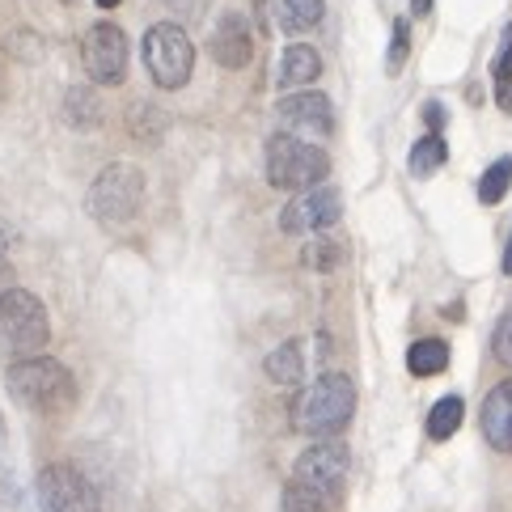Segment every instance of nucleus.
<instances>
[{"instance_id": "obj_17", "label": "nucleus", "mask_w": 512, "mask_h": 512, "mask_svg": "<svg viewBox=\"0 0 512 512\" xmlns=\"http://www.w3.org/2000/svg\"><path fill=\"white\" fill-rule=\"evenodd\" d=\"M407 369L415 377H436L449 369V343L445 339H415L407 347Z\"/></svg>"}, {"instance_id": "obj_20", "label": "nucleus", "mask_w": 512, "mask_h": 512, "mask_svg": "<svg viewBox=\"0 0 512 512\" xmlns=\"http://www.w3.org/2000/svg\"><path fill=\"white\" fill-rule=\"evenodd\" d=\"M64 119L77 127V132H94V127L102 123V102L89 94V89H68V98H64Z\"/></svg>"}, {"instance_id": "obj_22", "label": "nucleus", "mask_w": 512, "mask_h": 512, "mask_svg": "<svg viewBox=\"0 0 512 512\" xmlns=\"http://www.w3.org/2000/svg\"><path fill=\"white\" fill-rule=\"evenodd\" d=\"M508 187H512V157H496L479 178V199L487 208H496L500 199L508 195Z\"/></svg>"}, {"instance_id": "obj_14", "label": "nucleus", "mask_w": 512, "mask_h": 512, "mask_svg": "<svg viewBox=\"0 0 512 512\" xmlns=\"http://www.w3.org/2000/svg\"><path fill=\"white\" fill-rule=\"evenodd\" d=\"M483 441L496 453H512V377L483 398Z\"/></svg>"}, {"instance_id": "obj_3", "label": "nucleus", "mask_w": 512, "mask_h": 512, "mask_svg": "<svg viewBox=\"0 0 512 512\" xmlns=\"http://www.w3.org/2000/svg\"><path fill=\"white\" fill-rule=\"evenodd\" d=\"M356 415V381L347 373H322L292 402V428L309 441H335Z\"/></svg>"}, {"instance_id": "obj_16", "label": "nucleus", "mask_w": 512, "mask_h": 512, "mask_svg": "<svg viewBox=\"0 0 512 512\" xmlns=\"http://www.w3.org/2000/svg\"><path fill=\"white\" fill-rule=\"evenodd\" d=\"M263 373L267 381H276V386H301L305 381V352L297 339H288L280 347H271L267 360H263Z\"/></svg>"}, {"instance_id": "obj_11", "label": "nucleus", "mask_w": 512, "mask_h": 512, "mask_svg": "<svg viewBox=\"0 0 512 512\" xmlns=\"http://www.w3.org/2000/svg\"><path fill=\"white\" fill-rule=\"evenodd\" d=\"M276 119L284 123V132L305 136V140H326L335 132V106L318 89H297L276 102Z\"/></svg>"}, {"instance_id": "obj_2", "label": "nucleus", "mask_w": 512, "mask_h": 512, "mask_svg": "<svg viewBox=\"0 0 512 512\" xmlns=\"http://www.w3.org/2000/svg\"><path fill=\"white\" fill-rule=\"evenodd\" d=\"M5 390L17 407H26L30 415H43V419H60L77 407V377L51 356L13 360L5 373Z\"/></svg>"}, {"instance_id": "obj_4", "label": "nucleus", "mask_w": 512, "mask_h": 512, "mask_svg": "<svg viewBox=\"0 0 512 512\" xmlns=\"http://www.w3.org/2000/svg\"><path fill=\"white\" fill-rule=\"evenodd\" d=\"M331 178V157H326L322 144L292 136V132H276L267 140V182L276 191H309L318 182Z\"/></svg>"}, {"instance_id": "obj_30", "label": "nucleus", "mask_w": 512, "mask_h": 512, "mask_svg": "<svg viewBox=\"0 0 512 512\" xmlns=\"http://www.w3.org/2000/svg\"><path fill=\"white\" fill-rule=\"evenodd\" d=\"M9 246H13V229H9V225H0V254H5Z\"/></svg>"}, {"instance_id": "obj_28", "label": "nucleus", "mask_w": 512, "mask_h": 512, "mask_svg": "<svg viewBox=\"0 0 512 512\" xmlns=\"http://www.w3.org/2000/svg\"><path fill=\"white\" fill-rule=\"evenodd\" d=\"M500 271L512 276V233H508V246H504V259H500Z\"/></svg>"}, {"instance_id": "obj_25", "label": "nucleus", "mask_w": 512, "mask_h": 512, "mask_svg": "<svg viewBox=\"0 0 512 512\" xmlns=\"http://www.w3.org/2000/svg\"><path fill=\"white\" fill-rule=\"evenodd\" d=\"M491 347H496V360L512 369V309L496 322V335H491Z\"/></svg>"}, {"instance_id": "obj_7", "label": "nucleus", "mask_w": 512, "mask_h": 512, "mask_svg": "<svg viewBox=\"0 0 512 512\" xmlns=\"http://www.w3.org/2000/svg\"><path fill=\"white\" fill-rule=\"evenodd\" d=\"M144 68L157 89H182L195 72V43L178 22H157L144 30Z\"/></svg>"}, {"instance_id": "obj_29", "label": "nucleus", "mask_w": 512, "mask_h": 512, "mask_svg": "<svg viewBox=\"0 0 512 512\" xmlns=\"http://www.w3.org/2000/svg\"><path fill=\"white\" fill-rule=\"evenodd\" d=\"M411 13L415 17H428L432 13V0H411Z\"/></svg>"}, {"instance_id": "obj_6", "label": "nucleus", "mask_w": 512, "mask_h": 512, "mask_svg": "<svg viewBox=\"0 0 512 512\" xmlns=\"http://www.w3.org/2000/svg\"><path fill=\"white\" fill-rule=\"evenodd\" d=\"M47 339H51L47 305L30 288L0 292V356H13V360L39 356Z\"/></svg>"}, {"instance_id": "obj_21", "label": "nucleus", "mask_w": 512, "mask_h": 512, "mask_svg": "<svg viewBox=\"0 0 512 512\" xmlns=\"http://www.w3.org/2000/svg\"><path fill=\"white\" fill-rule=\"evenodd\" d=\"M462 419H466V402L457 394H449L428 411V436L432 441H449V436L462 428Z\"/></svg>"}, {"instance_id": "obj_10", "label": "nucleus", "mask_w": 512, "mask_h": 512, "mask_svg": "<svg viewBox=\"0 0 512 512\" xmlns=\"http://www.w3.org/2000/svg\"><path fill=\"white\" fill-rule=\"evenodd\" d=\"M127 34L115 22H94L81 39V64L94 85H123L127 77Z\"/></svg>"}, {"instance_id": "obj_31", "label": "nucleus", "mask_w": 512, "mask_h": 512, "mask_svg": "<svg viewBox=\"0 0 512 512\" xmlns=\"http://www.w3.org/2000/svg\"><path fill=\"white\" fill-rule=\"evenodd\" d=\"M5 449H9V428H5V415H0V457H5Z\"/></svg>"}, {"instance_id": "obj_1", "label": "nucleus", "mask_w": 512, "mask_h": 512, "mask_svg": "<svg viewBox=\"0 0 512 512\" xmlns=\"http://www.w3.org/2000/svg\"><path fill=\"white\" fill-rule=\"evenodd\" d=\"M347 445L339 441H314L297 462L292 479L280 491V512H335L347 496Z\"/></svg>"}, {"instance_id": "obj_8", "label": "nucleus", "mask_w": 512, "mask_h": 512, "mask_svg": "<svg viewBox=\"0 0 512 512\" xmlns=\"http://www.w3.org/2000/svg\"><path fill=\"white\" fill-rule=\"evenodd\" d=\"M39 508L43 512H102V496L81 466L51 462L39 474Z\"/></svg>"}, {"instance_id": "obj_9", "label": "nucleus", "mask_w": 512, "mask_h": 512, "mask_svg": "<svg viewBox=\"0 0 512 512\" xmlns=\"http://www.w3.org/2000/svg\"><path fill=\"white\" fill-rule=\"evenodd\" d=\"M339 216H343L339 187L318 182V187H309V191H297L280 208V229L288 237H314V233H326L331 225H339Z\"/></svg>"}, {"instance_id": "obj_27", "label": "nucleus", "mask_w": 512, "mask_h": 512, "mask_svg": "<svg viewBox=\"0 0 512 512\" xmlns=\"http://www.w3.org/2000/svg\"><path fill=\"white\" fill-rule=\"evenodd\" d=\"M170 5H174L182 17H199V13H204V0H170Z\"/></svg>"}, {"instance_id": "obj_23", "label": "nucleus", "mask_w": 512, "mask_h": 512, "mask_svg": "<svg viewBox=\"0 0 512 512\" xmlns=\"http://www.w3.org/2000/svg\"><path fill=\"white\" fill-rule=\"evenodd\" d=\"M339 259H343V246L331 242V237H322V233L309 237L305 250H301V263L314 267V271H331V267H339Z\"/></svg>"}, {"instance_id": "obj_5", "label": "nucleus", "mask_w": 512, "mask_h": 512, "mask_svg": "<svg viewBox=\"0 0 512 512\" xmlns=\"http://www.w3.org/2000/svg\"><path fill=\"white\" fill-rule=\"evenodd\" d=\"M144 191L149 187H144V170L140 166H132V161H111V166L94 178V187H89L85 208L102 229H123V225H132L140 216Z\"/></svg>"}, {"instance_id": "obj_12", "label": "nucleus", "mask_w": 512, "mask_h": 512, "mask_svg": "<svg viewBox=\"0 0 512 512\" xmlns=\"http://www.w3.org/2000/svg\"><path fill=\"white\" fill-rule=\"evenodd\" d=\"M208 47H212V60L221 64V68L242 72V68L254 60V30H250V22H246V13H237V9L221 13V22L212 26Z\"/></svg>"}, {"instance_id": "obj_18", "label": "nucleus", "mask_w": 512, "mask_h": 512, "mask_svg": "<svg viewBox=\"0 0 512 512\" xmlns=\"http://www.w3.org/2000/svg\"><path fill=\"white\" fill-rule=\"evenodd\" d=\"M445 161H449V144H445L441 132H428V136H419L411 144V174L415 178H432Z\"/></svg>"}, {"instance_id": "obj_24", "label": "nucleus", "mask_w": 512, "mask_h": 512, "mask_svg": "<svg viewBox=\"0 0 512 512\" xmlns=\"http://www.w3.org/2000/svg\"><path fill=\"white\" fill-rule=\"evenodd\" d=\"M407 56H411V26H407V17H398V22H394V39H390V60H386L390 77H398L402 64H407Z\"/></svg>"}, {"instance_id": "obj_33", "label": "nucleus", "mask_w": 512, "mask_h": 512, "mask_svg": "<svg viewBox=\"0 0 512 512\" xmlns=\"http://www.w3.org/2000/svg\"><path fill=\"white\" fill-rule=\"evenodd\" d=\"M64 5H77V0H64Z\"/></svg>"}, {"instance_id": "obj_13", "label": "nucleus", "mask_w": 512, "mask_h": 512, "mask_svg": "<svg viewBox=\"0 0 512 512\" xmlns=\"http://www.w3.org/2000/svg\"><path fill=\"white\" fill-rule=\"evenodd\" d=\"M263 13V22L280 34H305L322 22L326 0H254Z\"/></svg>"}, {"instance_id": "obj_32", "label": "nucleus", "mask_w": 512, "mask_h": 512, "mask_svg": "<svg viewBox=\"0 0 512 512\" xmlns=\"http://www.w3.org/2000/svg\"><path fill=\"white\" fill-rule=\"evenodd\" d=\"M119 5V0H98V9H115Z\"/></svg>"}, {"instance_id": "obj_26", "label": "nucleus", "mask_w": 512, "mask_h": 512, "mask_svg": "<svg viewBox=\"0 0 512 512\" xmlns=\"http://www.w3.org/2000/svg\"><path fill=\"white\" fill-rule=\"evenodd\" d=\"M424 119H428L432 132H441V127H445V111H441V102H428V106H424Z\"/></svg>"}, {"instance_id": "obj_19", "label": "nucleus", "mask_w": 512, "mask_h": 512, "mask_svg": "<svg viewBox=\"0 0 512 512\" xmlns=\"http://www.w3.org/2000/svg\"><path fill=\"white\" fill-rule=\"evenodd\" d=\"M491 81H496V106L512 115V22L500 30V51L491 60Z\"/></svg>"}, {"instance_id": "obj_15", "label": "nucleus", "mask_w": 512, "mask_h": 512, "mask_svg": "<svg viewBox=\"0 0 512 512\" xmlns=\"http://www.w3.org/2000/svg\"><path fill=\"white\" fill-rule=\"evenodd\" d=\"M322 77V56L309 43H292L284 47L280 68H276V81L280 89H301V85H314Z\"/></svg>"}]
</instances>
